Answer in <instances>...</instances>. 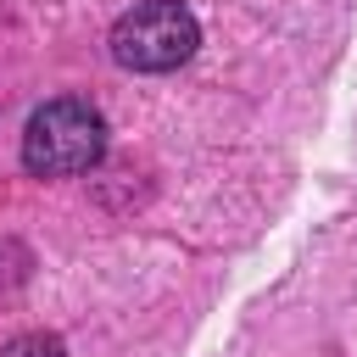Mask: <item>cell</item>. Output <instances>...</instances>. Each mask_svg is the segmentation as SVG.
Instances as JSON below:
<instances>
[{"label": "cell", "instance_id": "1", "mask_svg": "<svg viewBox=\"0 0 357 357\" xmlns=\"http://www.w3.org/2000/svg\"><path fill=\"white\" fill-rule=\"evenodd\" d=\"M100 156H106V117H100V106L78 100V95L45 100L22 128V167L39 178L89 173Z\"/></svg>", "mask_w": 357, "mask_h": 357}, {"label": "cell", "instance_id": "2", "mask_svg": "<svg viewBox=\"0 0 357 357\" xmlns=\"http://www.w3.org/2000/svg\"><path fill=\"white\" fill-rule=\"evenodd\" d=\"M201 22L184 0H145L112 22V61L128 73H173L195 56Z\"/></svg>", "mask_w": 357, "mask_h": 357}, {"label": "cell", "instance_id": "3", "mask_svg": "<svg viewBox=\"0 0 357 357\" xmlns=\"http://www.w3.org/2000/svg\"><path fill=\"white\" fill-rule=\"evenodd\" d=\"M0 357H67V346H61L56 335H45V329H28V335L6 340V346H0Z\"/></svg>", "mask_w": 357, "mask_h": 357}]
</instances>
